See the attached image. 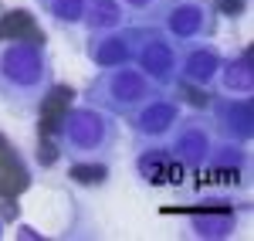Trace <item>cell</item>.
Listing matches in <instances>:
<instances>
[{
	"label": "cell",
	"instance_id": "obj_14",
	"mask_svg": "<svg viewBox=\"0 0 254 241\" xmlns=\"http://www.w3.org/2000/svg\"><path fill=\"white\" fill-rule=\"evenodd\" d=\"M68 177L78 183H105L109 170H105V163H98V160H78V163H71Z\"/></svg>",
	"mask_w": 254,
	"mask_h": 241
},
{
	"label": "cell",
	"instance_id": "obj_11",
	"mask_svg": "<svg viewBox=\"0 0 254 241\" xmlns=\"http://www.w3.org/2000/svg\"><path fill=\"white\" fill-rule=\"evenodd\" d=\"M126 20V10L119 0H85V17L81 24H88L92 34H102V31H119Z\"/></svg>",
	"mask_w": 254,
	"mask_h": 241
},
{
	"label": "cell",
	"instance_id": "obj_9",
	"mask_svg": "<svg viewBox=\"0 0 254 241\" xmlns=\"http://www.w3.org/2000/svg\"><path fill=\"white\" fill-rule=\"evenodd\" d=\"M217 122V133L227 136V140L237 143H248L251 140V99L248 95H237V99H214V119Z\"/></svg>",
	"mask_w": 254,
	"mask_h": 241
},
{
	"label": "cell",
	"instance_id": "obj_13",
	"mask_svg": "<svg viewBox=\"0 0 254 241\" xmlns=\"http://www.w3.org/2000/svg\"><path fill=\"white\" fill-rule=\"evenodd\" d=\"M38 7L55 27H75L85 17V0H38Z\"/></svg>",
	"mask_w": 254,
	"mask_h": 241
},
{
	"label": "cell",
	"instance_id": "obj_15",
	"mask_svg": "<svg viewBox=\"0 0 254 241\" xmlns=\"http://www.w3.org/2000/svg\"><path fill=\"white\" fill-rule=\"evenodd\" d=\"M119 3H122V10H129L132 17L149 20V14L156 10V3H159V0H119Z\"/></svg>",
	"mask_w": 254,
	"mask_h": 241
},
{
	"label": "cell",
	"instance_id": "obj_17",
	"mask_svg": "<svg viewBox=\"0 0 254 241\" xmlns=\"http://www.w3.org/2000/svg\"><path fill=\"white\" fill-rule=\"evenodd\" d=\"M38 160L48 166V163H55V146H48V143H41V153H38Z\"/></svg>",
	"mask_w": 254,
	"mask_h": 241
},
{
	"label": "cell",
	"instance_id": "obj_7",
	"mask_svg": "<svg viewBox=\"0 0 254 241\" xmlns=\"http://www.w3.org/2000/svg\"><path fill=\"white\" fill-rule=\"evenodd\" d=\"M180 126L170 129L173 133V143H170V153L183 166H207L210 160V150H214V129H210V119L207 116H187V119H176Z\"/></svg>",
	"mask_w": 254,
	"mask_h": 241
},
{
	"label": "cell",
	"instance_id": "obj_4",
	"mask_svg": "<svg viewBox=\"0 0 254 241\" xmlns=\"http://www.w3.org/2000/svg\"><path fill=\"white\" fill-rule=\"evenodd\" d=\"M149 24H156L176 48L207 41L217 31V7L210 0H159L149 14Z\"/></svg>",
	"mask_w": 254,
	"mask_h": 241
},
{
	"label": "cell",
	"instance_id": "obj_10",
	"mask_svg": "<svg viewBox=\"0 0 254 241\" xmlns=\"http://www.w3.org/2000/svg\"><path fill=\"white\" fill-rule=\"evenodd\" d=\"M85 51H88V58L95 61L98 68H109V65H122V61H129V44H126V34H116V31L92 34Z\"/></svg>",
	"mask_w": 254,
	"mask_h": 241
},
{
	"label": "cell",
	"instance_id": "obj_1",
	"mask_svg": "<svg viewBox=\"0 0 254 241\" xmlns=\"http://www.w3.org/2000/svg\"><path fill=\"white\" fill-rule=\"evenodd\" d=\"M55 92V65L38 41L0 44V102L14 112H38Z\"/></svg>",
	"mask_w": 254,
	"mask_h": 241
},
{
	"label": "cell",
	"instance_id": "obj_16",
	"mask_svg": "<svg viewBox=\"0 0 254 241\" xmlns=\"http://www.w3.org/2000/svg\"><path fill=\"white\" fill-rule=\"evenodd\" d=\"M193 228H196V231H200V228H207V221H196ZM210 228H220V231H224V235H227V231H231V221H210ZM200 235H207V231H200ZM214 238H220V235H217V231H214Z\"/></svg>",
	"mask_w": 254,
	"mask_h": 241
},
{
	"label": "cell",
	"instance_id": "obj_6",
	"mask_svg": "<svg viewBox=\"0 0 254 241\" xmlns=\"http://www.w3.org/2000/svg\"><path fill=\"white\" fill-rule=\"evenodd\" d=\"M176 119H180V102L163 88V92H156L153 99L142 102L136 112L129 116V129H132V136H136L139 146H146V143L163 140L176 126Z\"/></svg>",
	"mask_w": 254,
	"mask_h": 241
},
{
	"label": "cell",
	"instance_id": "obj_3",
	"mask_svg": "<svg viewBox=\"0 0 254 241\" xmlns=\"http://www.w3.org/2000/svg\"><path fill=\"white\" fill-rule=\"evenodd\" d=\"M156 92H163L156 81L149 79L142 68L122 61V65H109L105 72H98L95 79L85 85V105H95L109 116H132L142 102H149Z\"/></svg>",
	"mask_w": 254,
	"mask_h": 241
},
{
	"label": "cell",
	"instance_id": "obj_2",
	"mask_svg": "<svg viewBox=\"0 0 254 241\" xmlns=\"http://www.w3.org/2000/svg\"><path fill=\"white\" fill-rule=\"evenodd\" d=\"M119 136H122V129H119L116 116L102 112L95 105H78V109L64 112L58 122V150L71 163H109L119 150Z\"/></svg>",
	"mask_w": 254,
	"mask_h": 241
},
{
	"label": "cell",
	"instance_id": "obj_5",
	"mask_svg": "<svg viewBox=\"0 0 254 241\" xmlns=\"http://www.w3.org/2000/svg\"><path fill=\"white\" fill-rule=\"evenodd\" d=\"M126 44H129V58L136 61V68H142L159 88L176 81L180 48L159 31L156 24H139L132 31H126Z\"/></svg>",
	"mask_w": 254,
	"mask_h": 241
},
{
	"label": "cell",
	"instance_id": "obj_8",
	"mask_svg": "<svg viewBox=\"0 0 254 241\" xmlns=\"http://www.w3.org/2000/svg\"><path fill=\"white\" fill-rule=\"evenodd\" d=\"M220 72V51L207 41H193V44H183L180 48V65H176V79L196 85V88H207L217 81Z\"/></svg>",
	"mask_w": 254,
	"mask_h": 241
},
{
	"label": "cell",
	"instance_id": "obj_12",
	"mask_svg": "<svg viewBox=\"0 0 254 241\" xmlns=\"http://www.w3.org/2000/svg\"><path fill=\"white\" fill-rule=\"evenodd\" d=\"M217 75L224 79V88H227V92L251 95L254 75H251V55H248V51H241L237 58H231L227 65H220V72H217Z\"/></svg>",
	"mask_w": 254,
	"mask_h": 241
}]
</instances>
